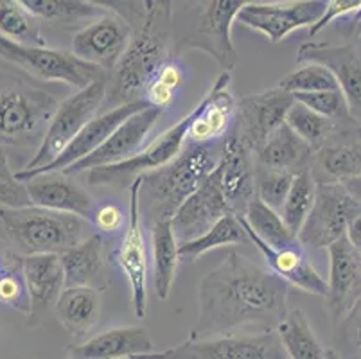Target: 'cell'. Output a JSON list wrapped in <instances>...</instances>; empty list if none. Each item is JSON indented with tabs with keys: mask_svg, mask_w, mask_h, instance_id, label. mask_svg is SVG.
Segmentation results:
<instances>
[{
	"mask_svg": "<svg viewBox=\"0 0 361 359\" xmlns=\"http://www.w3.org/2000/svg\"><path fill=\"white\" fill-rule=\"evenodd\" d=\"M290 286L238 252L207 273L198 288V318L189 338L235 334L246 327L275 332L290 312Z\"/></svg>",
	"mask_w": 361,
	"mask_h": 359,
	"instance_id": "cell-1",
	"label": "cell"
},
{
	"mask_svg": "<svg viewBox=\"0 0 361 359\" xmlns=\"http://www.w3.org/2000/svg\"><path fill=\"white\" fill-rule=\"evenodd\" d=\"M126 11L110 8L128 20L133 28L126 52L116 71L108 74V90L104 103L111 108L135 101H144V94L160 68L171 59L173 39V2L146 0L123 2Z\"/></svg>",
	"mask_w": 361,
	"mask_h": 359,
	"instance_id": "cell-2",
	"label": "cell"
},
{
	"mask_svg": "<svg viewBox=\"0 0 361 359\" xmlns=\"http://www.w3.org/2000/svg\"><path fill=\"white\" fill-rule=\"evenodd\" d=\"M223 144V140H221ZM221 144H191L175 162L142 176L140 212L153 225L160 219H173L176 210L200 189L216 169Z\"/></svg>",
	"mask_w": 361,
	"mask_h": 359,
	"instance_id": "cell-3",
	"label": "cell"
},
{
	"mask_svg": "<svg viewBox=\"0 0 361 359\" xmlns=\"http://www.w3.org/2000/svg\"><path fill=\"white\" fill-rule=\"evenodd\" d=\"M58 107L44 88L0 72V146L38 150Z\"/></svg>",
	"mask_w": 361,
	"mask_h": 359,
	"instance_id": "cell-4",
	"label": "cell"
},
{
	"mask_svg": "<svg viewBox=\"0 0 361 359\" xmlns=\"http://www.w3.org/2000/svg\"><path fill=\"white\" fill-rule=\"evenodd\" d=\"M0 223L18 252L25 255H63L83 241L85 219L40 207L0 209Z\"/></svg>",
	"mask_w": 361,
	"mask_h": 359,
	"instance_id": "cell-5",
	"label": "cell"
},
{
	"mask_svg": "<svg viewBox=\"0 0 361 359\" xmlns=\"http://www.w3.org/2000/svg\"><path fill=\"white\" fill-rule=\"evenodd\" d=\"M106 90L108 75L83 90H78L74 95L65 99L63 103H60L54 117L49 123L44 140L24 171L44 169L54 162L67 150L68 144L87 128V124L96 118V114L106 99Z\"/></svg>",
	"mask_w": 361,
	"mask_h": 359,
	"instance_id": "cell-6",
	"label": "cell"
},
{
	"mask_svg": "<svg viewBox=\"0 0 361 359\" xmlns=\"http://www.w3.org/2000/svg\"><path fill=\"white\" fill-rule=\"evenodd\" d=\"M248 0H211L200 2L195 9V20L189 32L178 36L176 52L183 49H198L218 61L225 72L238 65V51L232 42V25Z\"/></svg>",
	"mask_w": 361,
	"mask_h": 359,
	"instance_id": "cell-7",
	"label": "cell"
},
{
	"mask_svg": "<svg viewBox=\"0 0 361 359\" xmlns=\"http://www.w3.org/2000/svg\"><path fill=\"white\" fill-rule=\"evenodd\" d=\"M133 359H290L277 332H235V334L187 338L175 347L153 351Z\"/></svg>",
	"mask_w": 361,
	"mask_h": 359,
	"instance_id": "cell-8",
	"label": "cell"
},
{
	"mask_svg": "<svg viewBox=\"0 0 361 359\" xmlns=\"http://www.w3.org/2000/svg\"><path fill=\"white\" fill-rule=\"evenodd\" d=\"M195 117L196 107L185 117L180 118L178 123L162 131L153 142L147 144L137 157H133L128 162L85 173L88 185L124 189V187H130L135 178L153 173L157 169H162V167L169 166L171 162H175L176 158L182 154L183 144L187 142L189 130H191Z\"/></svg>",
	"mask_w": 361,
	"mask_h": 359,
	"instance_id": "cell-9",
	"label": "cell"
},
{
	"mask_svg": "<svg viewBox=\"0 0 361 359\" xmlns=\"http://www.w3.org/2000/svg\"><path fill=\"white\" fill-rule=\"evenodd\" d=\"M0 59L16 65L32 78L65 83L78 90H83L108 75L101 68L75 58L72 52L51 47H25L13 44L4 36H0Z\"/></svg>",
	"mask_w": 361,
	"mask_h": 359,
	"instance_id": "cell-10",
	"label": "cell"
},
{
	"mask_svg": "<svg viewBox=\"0 0 361 359\" xmlns=\"http://www.w3.org/2000/svg\"><path fill=\"white\" fill-rule=\"evenodd\" d=\"M360 214L361 203L343 183H318L313 209L298 232V241L310 248H329L347 237L350 221Z\"/></svg>",
	"mask_w": 361,
	"mask_h": 359,
	"instance_id": "cell-11",
	"label": "cell"
},
{
	"mask_svg": "<svg viewBox=\"0 0 361 359\" xmlns=\"http://www.w3.org/2000/svg\"><path fill=\"white\" fill-rule=\"evenodd\" d=\"M140 187L142 176L135 178L130 189V207L124 237L116 252V261L128 279L131 291V304L137 318L147 315V252L142 232V212H140Z\"/></svg>",
	"mask_w": 361,
	"mask_h": 359,
	"instance_id": "cell-12",
	"label": "cell"
},
{
	"mask_svg": "<svg viewBox=\"0 0 361 359\" xmlns=\"http://www.w3.org/2000/svg\"><path fill=\"white\" fill-rule=\"evenodd\" d=\"M131 36L133 28L130 22L119 13L108 9L103 16L75 32L72 38V54L108 74L119 65Z\"/></svg>",
	"mask_w": 361,
	"mask_h": 359,
	"instance_id": "cell-13",
	"label": "cell"
},
{
	"mask_svg": "<svg viewBox=\"0 0 361 359\" xmlns=\"http://www.w3.org/2000/svg\"><path fill=\"white\" fill-rule=\"evenodd\" d=\"M293 103V94L279 87L246 95L238 101L235 126L232 133L238 135L246 146L255 151L279 128L286 124V117Z\"/></svg>",
	"mask_w": 361,
	"mask_h": 359,
	"instance_id": "cell-14",
	"label": "cell"
},
{
	"mask_svg": "<svg viewBox=\"0 0 361 359\" xmlns=\"http://www.w3.org/2000/svg\"><path fill=\"white\" fill-rule=\"evenodd\" d=\"M324 0H297L288 4L274 2H248L239 11L238 22L254 31L262 32L271 44H281L297 29H311L326 13Z\"/></svg>",
	"mask_w": 361,
	"mask_h": 359,
	"instance_id": "cell-15",
	"label": "cell"
},
{
	"mask_svg": "<svg viewBox=\"0 0 361 359\" xmlns=\"http://www.w3.org/2000/svg\"><path fill=\"white\" fill-rule=\"evenodd\" d=\"M212 178L225 196L234 216H245L255 200V160L254 151L235 133L223 138L221 153Z\"/></svg>",
	"mask_w": 361,
	"mask_h": 359,
	"instance_id": "cell-16",
	"label": "cell"
},
{
	"mask_svg": "<svg viewBox=\"0 0 361 359\" xmlns=\"http://www.w3.org/2000/svg\"><path fill=\"white\" fill-rule=\"evenodd\" d=\"M160 117H162V110L153 107L137 111L106 138V142L99 150L88 154L81 162L68 167L63 173L78 176V174H85L88 171L128 162L142 151V144L146 142L147 135L155 128Z\"/></svg>",
	"mask_w": 361,
	"mask_h": 359,
	"instance_id": "cell-17",
	"label": "cell"
},
{
	"mask_svg": "<svg viewBox=\"0 0 361 359\" xmlns=\"http://www.w3.org/2000/svg\"><path fill=\"white\" fill-rule=\"evenodd\" d=\"M297 63H317L329 68L345 97L350 117L361 126V58L353 45L307 42L297 51Z\"/></svg>",
	"mask_w": 361,
	"mask_h": 359,
	"instance_id": "cell-18",
	"label": "cell"
},
{
	"mask_svg": "<svg viewBox=\"0 0 361 359\" xmlns=\"http://www.w3.org/2000/svg\"><path fill=\"white\" fill-rule=\"evenodd\" d=\"M149 104L146 101H135V103H128L123 104V107L111 108V110L104 111V114L97 115L92 123L87 124L83 131H81L78 137L68 144L67 150L60 154V157L56 158L54 162L49 164L47 167L38 171H18L16 173V178L20 180V182H27L29 178L36 176V174L42 173H51V171H58V173H63L67 171L68 167H72L74 164L81 162L83 158H87L88 154H92L94 151L99 150L104 142H106V138L110 137L124 121L131 117V115H135L137 111L144 110Z\"/></svg>",
	"mask_w": 361,
	"mask_h": 359,
	"instance_id": "cell-19",
	"label": "cell"
},
{
	"mask_svg": "<svg viewBox=\"0 0 361 359\" xmlns=\"http://www.w3.org/2000/svg\"><path fill=\"white\" fill-rule=\"evenodd\" d=\"M327 309L334 324L341 322L361 298V253L347 237L329 246Z\"/></svg>",
	"mask_w": 361,
	"mask_h": 359,
	"instance_id": "cell-20",
	"label": "cell"
},
{
	"mask_svg": "<svg viewBox=\"0 0 361 359\" xmlns=\"http://www.w3.org/2000/svg\"><path fill=\"white\" fill-rule=\"evenodd\" d=\"M22 269L29 291V327H38L65 291V272L60 255H24Z\"/></svg>",
	"mask_w": 361,
	"mask_h": 359,
	"instance_id": "cell-21",
	"label": "cell"
},
{
	"mask_svg": "<svg viewBox=\"0 0 361 359\" xmlns=\"http://www.w3.org/2000/svg\"><path fill=\"white\" fill-rule=\"evenodd\" d=\"M25 183L31 205L56 212L74 214L85 221H90L96 210V202L74 176L58 171L42 173L29 178Z\"/></svg>",
	"mask_w": 361,
	"mask_h": 359,
	"instance_id": "cell-22",
	"label": "cell"
},
{
	"mask_svg": "<svg viewBox=\"0 0 361 359\" xmlns=\"http://www.w3.org/2000/svg\"><path fill=\"white\" fill-rule=\"evenodd\" d=\"M231 214V207L211 173L200 185V189L192 196L187 197L185 203L173 216V232H175L176 241L178 245L195 241L207 230L212 229L219 219Z\"/></svg>",
	"mask_w": 361,
	"mask_h": 359,
	"instance_id": "cell-23",
	"label": "cell"
},
{
	"mask_svg": "<svg viewBox=\"0 0 361 359\" xmlns=\"http://www.w3.org/2000/svg\"><path fill=\"white\" fill-rule=\"evenodd\" d=\"M238 217L252 245H254L266 259V264H268V269H270L271 273H275V275H277L279 279H282L288 286H295V288L310 293V295L326 298L327 281H324L320 273L314 269L313 262L310 261V257H307L306 250H304V246H302L300 243L295 246H288V248H271V246L264 245V243L246 226V223L243 221L241 216Z\"/></svg>",
	"mask_w": 361,
	"mask_h": 359,
	"instance_id": "cell-24",
	"label": "cell"
},
{
	"mask_svg": "<svg viewBox=\"0 0 361 359\" xmlns=\"http://www.w3.org/2000/svg\"><path fill=\"white\" fill-rule=\"evenodd\" d=\"M228 87H231V74L221 72L202 101L196 104V117L187 137L189 142L216 144L226 137L232 123H235V110H238V103Z\"/></svg>",
	"mask_w": 361,
	"mask_h": 359,
	"instance_id": "cell-25",
	"label": "cell"
},
{
	"mask_svg": "<svg viewBox=\"0 0 361 359\" xmlns=\"http://www.w3.org/2000/svg\"><path fill=\"white\" fill-rule=\"evenodd\" d=\"M361 128L334 135L314 153L313 173L317 183H345L361 178Z\"/></svg>",
	"mask_w": 361,
	"mask_h": 359,
	"instance_id": "cell-26",
	"label": "cell"
},
{
	"mask_svg": "<svg viewBox=\"0 0 361 359\" xmlns=\"http://www.w3.org/2000/svg\"><path fill=\"white\" fill-rule=\"evenodd\" d=\"M71 359H133L153 352L149 331L142 325L110 329L67 348Z\"/></svg>",
	"mask_w": 361,
	"mask_h": 359,
	"instance_id": "cell-27",
	"label": "cell"
},
{
	"mask_svg": "<svg viewBox=\"0 0 361 359\" xmlns=\"http://www.w3.org/2000/svg\"><path fill=\"white\" fill-rule=\"evenodd\" d=\"M317 151L302 140L288 124L279 128L261 147L254 151L255 167L281 171L297 176L313 167Z\"/></svg>",
	"mask_w": 361,
	"mask_h": 359,
	"instance_id": "cell-28",
	"label": "cell"
},
{
	"mask_svg": "<svg viewBox=\"0 0 361 359\" xmlns=\"http://www.w3.org/2000/svg\"><path fill=\"white\" fill-rule=\"evenodd\" d=\"M61 257L65 272V288L104 289V243L101 236H90Z\"/></svg>",
	"mask_w": 361,
	"mask_h": 359,
	"instance_id": "cell-29",
	"label": "cell"
},
{
	"mask_svg": "<svg viewBox=\"0 0 361 359\" xmlns=\"http://www.w3.org/2000/svg\"><path fill=\"white\" fill-rule=\"evenodd\" d=\"M101 315V296L94 288H65L54 308V316L71 336L83 340Z\"/></svg>",
	"mask_w": 361,
	"mask_h": 359,
	"instance_id": "cell-30",
	"label": "cell"
},
{
	"mask_svg": "<svg viewBox=\"0 0 361 359\" xmlns=\"http://www.w3.org/2000/svg\"><path fill=\"white\" fill-rule=\"evenodd\" d=\"M151 245H153L155 293L160 300H167L180 261V245L173 232V219H160L151 225Z\"/></svg>",
	"mask_w": 361,
	"mask_h": 359,
	"instance_id": "cell-31",
	"label": "cell"
},
{
	"mask_svg": "<svg viewBox=\"0 0 361 359\" xmlns=\"http://www.w3.org/2000/svg\"><path fill=\"white\" fill-rule=\"evenodd\" d=\"M0 36L25 47H47L42 20L22 0H0Z\"/></svg>",
	"mask_w": 361,
	"mask_h": 359,
	"instance_id": "cell-32",
	"label": "cell"
},
{
	"mask_svg": "<svg viewBox=\"0 0 361 359\" xmlns=\"http://www.w3.org/2000/svg\"><path fill=\"white\" fill-rule=\"evenodd\" d=\"M275 332L290 359H326V351L318 341L306 312L300 309H290Z\"/></svg>",
	"mask_w": 361,
	"mask_h": 359,
	"instance_id": "cell-33",
	"label": "cell"
},
{
	"mask_svg": "<svg viewBox=\"0 0 361 359\" xmlns=\"http://www.w3.org/2000/svg\"><path fill=\"white\" fill-rule=\"evenodd\" d=\"M25 8L42 22L54 25H75L87 20L103 16L108 11L103 4L83 2V0H22Z\"/></svg>",
	"mask_w": 361,
	"mask_h": 359,
	"instance_id": "cell-34",
	"label": "cell"
},
{
	"mask_svg": "<svg viewBox=\"0 0 361 359\" xmlns=\"http://www.w3.org/2000/svg\"><path fill=\"white\" fill-rule=\"evenodd\" d=\"M241 219L264 245L271 246L275 250L288 248V246H295L300 243L297 233L291 232V229L284 223L281 214L266 205V203H262L257 197L248 205Z\"/></svg>",
	"mask_w": 361,
	"mask_h": 359,
	"instance_id": "cell-35",
	"label": "cell"
},
{
	"mask_svg": "<svg viewBox=\"0 0 361 359\" xmlns=\"http://www.w3.org/2000/svg\"><path fill=\"white\" fill-rule=\"evenodd\" d=\"M246 243H250V239L246 236L245 229H243L241 221H239V217L231 214V216H225L223 219H219L212 229L207 230L198 239L185 243V245H180L178 253L182 261L192 262L216 248L246 245Z\"/></svg>",
	"mask_w": 361,
	"mask_h": 359,
	"instance_id": "cell-36",
	"label": "cell"
},
{
	"mask_svg": "<svg viewBox=\"0 0 361 359\" xmlns=\"http://www.w3.org/2000/svg\"><path fill=\"white\" fill-rule=\"evenodd\" d=\"M286 124L302 138V140H304V142L310 144L314 151H318L320 147L326 146L331 138L336 133H340V131L350 130V128H360L340 126V124L333 123L329 118L318 115L317 111L310 110L307 107L298 103V101H295L293 107L290 108V114H288L286 117Z\"/></svg>",
	"mask_w": 361,
	"mask_h": 359,
	"instance_id": "cell-37",
	"label": "cell"
},
{
	"mask_svg": "<svg viewBox=\"0 0 361 359\" xmlns=\"http://www.w3.org/2000/svg\"><path fill=\"white\" fill-rule=\"evenodd\" d=\"M317 187L318 183L311 169L302 171L295 176L290 194H288L286 202L282 205V219L290 226L291 232L297 233V236L302 226H304V223H306L311 209H313L314 197H317Z\"/></svg>",
	"mask_w": 361,
	"mask_h": 359,
	"instance_id": "cell-38",
	"label": "cell"
},
{
	"mask_svg": "<svg viewBox=\"0 0 361 359\" xmlns=\"http://www.w3.org/2000/svg\"><path fill=\"white\" fill-rule=\"evenodd\" d=\"M22 257L13 250L2 252V269H0V304L9 305L16 311L29 315V291L22 269Z\"/></svg>",
	"mask_w": 361,
	"mask_h": 359,
	"instance_id": "cell-39",
	"label": "cell"
},
{
	"mask_svg": "<svg viewBox=\"0 0 361 359\" xmlns=\"http://www.w3.org/2000/svg\"><path fill=\"white\" fill-rule=\"evenodd\" d=\"M282 90L290 94H311V92H327L340 90L336 79L331 74L329 68L317 63H304L297 71L290 72L281 79L277 85Z\"/></svg>",
	"mask_w": 361,
	"mask_h": 359,
	"instance_id": "cell-40",
	"label": "cell"
},
{
	"mask_svg": "<svg viewBox=\"0 0 361 359\" xmlns=\"http://www.w3.org/2000/svg\"><path fill=\"white\" fill-rule=\"evenodd\" d=\"M295 101L302 103L310 110L317 111L322 117L329 118L333 123L340 124L343 128L360 126L354 123L350 117L349 107L340 90H327V92H311V94H293ZM361 128V126H360Z\"/></svg>",
	"mask_w": 361,
	"mask_h": 359,
	"instance_id": "cell-41",
	"label": "cell"
},
{
	"mask_svg": "<svg viewBox=\"0 0 361 359\" xmlns=\"http://www.w3.org/2000/svg\"><path fill=\"white\" fill-rule=\"evenodd\" d=\"M293 180L295 174L255 167V197L274 210L282 209Z\"/></svg>",
	"mask_w": 361,
	"mask_h": 359,
	"instance_id": "cell-42",
	"label": "cell"
},
{
	"mask_svg": "<svg viewBox=\"0 0 361 359\" xmlns=\"http://www.w3.org/2000/svg\"><path fill=\"white\" fill-rule=\"evenodd\" d=\"M31 207L25 183L16 178L8 162V154L0 146V209H24Z\"/></svg>",
	"mask_w": 361,
	"mask_h": 359,
	"instance_id": "cell-43",
	"label": "cell"
},
{
	"mask_svg": "<svg viewBox=\"0 0 361 359\" xmlns=\"http://www.w3.org/2000/svg\"><path fill=\"white\" fill-rule=\"evenodd\" d=\"M338 352L341 359H361V298L349 315L338 322Z\"/></svg>",
	"mask_w": 361,
	"mask_h": 359,
	"instance_id": "cell-44",
	"label": "cell"
},
{
	"mask_svg": "<svg viewBox=\"0 0 361 359\" xmlns=\"http://www.w3.org/2000/svg\"><path fill=\"white\" fill-rule=\"evenodd\" d=\"M90 221L94 223V226L99 232L116 233L117 230H121L126 225L128 217L119 205H116V203H104V205L96 207Z\"/></svg>",
	"mask_w": 361,
	"mask_h": 359,
	"instance_id": "cell-45",
	"label": "cell"
},
{
	"mask_svg": "<svg viewBox=\"0 0 361 359\" xmlns=\"http://www.w3.org/2000/svg\"><path fill=\"white\" fill-rule=\"evenodd\" d=\"M361 11V0H331L327 2L326 13L322 15L317 24L310 29V36H317L318 32L324 31L329 24H333V20L340 18V16L353 15V13Z\"/></svg>",
	"mask_w": 361,
	"mask_h": 359,
	"instance_id": "cell-46",
	"label": "cell"
},
{
	"mask_svg": "<svg viewBox=\"0 0 361 359\" xmlns=\"http://www.w3.org/2000/svg\"><path fill=\"white\" fill-rule=\"evenodd\" d=\"M183 78H185V74H183L182 65H180L178 61L173 58H171L169 61H167V63L160 68L159 74L155 75V79L159 81V83L166 85V87L171 88L173 92L178 90L180 85L183 83Z\"/></svg>",
	"mask_w": 361,
	"mask_h": 359,
	"instance_id": "cell-47",
	"label": "cell"
},
{
	"mask_svg": "<svg viewBox=\"0 0 361 359\" xmlns=\"http://www.w3.org/2000/svg\"><path fill=\"white\" fill-rule=\"evenodd\" d=\"M347 239L361 253V214L350 221L349 229H347Z\"/></svg>",
	"mask_w": 361,
	"mask_h": 359,
	"instance_id": "cell-48",
	"label": "cell"
},
{
	"mask_svg": "<svg viewBox=\"0 0 361 359\" xmlns=\"http://www.w3.org/2000/svg\"><path fill=\"white\" fill-rule=\"evenodd\" d=\"M343 185H345L347 190H349V193L356 197L357 202L361 203V178H357V180H349V182H345Z\"/></svg>",
	"mask_w": 361,
	"mask_h": 359,
	"instance_id": "cell-49",
	"label": "cell"
},
{
	"mask_svg": "<svg viewBox=\"0 0 361 359\" xmlns=\"http://www.w3.org/2000/svg\"><path fill=\"white\" fill-rule=\"evenodd\" d=\"M354 31H356L357 38H361V11L357 13L356 18H354Z\"/></svg>",
	"mask_w": 361,
	"mask_h": 359,
	"instance_id": "cell-50",
	"label": "cell"
},
{
	"mask_svg": "<svg viewBox=\"0 0 361 359\" xmlns=\"http://www.w3.org/2000/svg\"><path fill=\"white\" fill-rule=\"evenodd\" d=\"M326 359H341V358L338 355V352L331 347V348H326Z\"/></svg>",
	"mask_w": 361,
	"mask_h": 359,
	"instance_id": "cell-51",
	"label": "cell"
},
{
	"mask_svg": "<svg viewBox=\"0 0 361 359\" xmlns=\"http://www.w3.org/2000/svg\"><path fill=\"white\" fill-rule=\"evenodd\" d=\"M2 252H4V248L0 246V269H2Z\"/></svg>",
	"mask_w": 361,
	"mask_h": 359,
	"instance_id": "cell-52",
	"label": "cell"
},
{
	"mask_svg": "<svg viewBox=\"0 0 361 359\" xmlns=\"http://www.w3.org/2000/svg\"><path fill=\"white\" fill-rule=\"evenodd\" d=\"M68 359H71V358H68Z\"/></svg>",
	"mask_w": 361,
	"mask_h": 359,
	"instance_id": "cell-53",
	"label": "cell"
},
{
	"mask_svg": "<svg viewBox=\"0 0 361 359\" xmlns=\"http://www.w3.org/2000/svg\"><path fill=\"white\" fill-rule=\"evenodd\" d=\"M360 133H361V131H360Z\"/></svg>",
	"mask_w": 361,
	"mask_h": 359,
	"instance_id": "cell-54",
	"label": "cell"
}]
</instances>
